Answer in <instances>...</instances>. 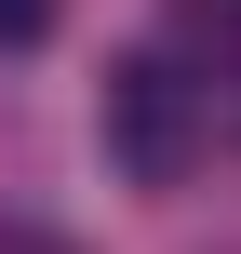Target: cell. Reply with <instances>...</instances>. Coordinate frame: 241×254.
<instances>
[{
  "instance_id": "obj_3",
  "label": "cell",
  "mask_w": 241,
  "mask_h": 254,
  "mask_svg": "<svg viewBox=\"0 0 241 254\" xmlns=\"http://www.w3.org/2000/svg\"><path fill=\"white\" fill-rule=\"evenodd\" d=\"M40 27H54V0H0V54H27Z\"/></svg>"
},
{
  "instance_id": "obj_2",
  "label": "cell",
  "mask_w": 241,
  "mask_h": 254,
  "mask_svg": "<svg viewBox=\"0 0 241 254\" xmlns=\"http://www.w3.org/2000/svg\"><path fill=\"white\" fill-rule=\"evenodd\" d=\"M174 40H188L215 80H241V0H174Z\"/></svg>"
},
{
  "instance_id": "obj_1",
  "label": "cell",
  "mask_w": 241,
  "mask_h": 254,
  "mask_svg": "<svg viewBox=\"0 0 241 254\" xmlns=\"http://www.w3.org/2000/svg\"><path fill=\"white\" fill-rule=\"evenodd\" d=\"M94 134H107V161H121L134 188H188V161H201V94H188V67H174V54H121L107 94H94Z\"/></svg>"
}]
</instances>
